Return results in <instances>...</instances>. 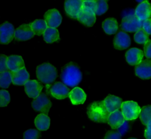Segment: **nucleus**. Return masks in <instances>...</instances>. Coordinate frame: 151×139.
Segmentation results:
<instances>
[{"instance_id": "nucleus-14", "label": "nucleus", "mask_w": 151, "mask_h": 139, "mask_svg": "<svg viewBox=\"0 0 151 139\" xmlns=\"http://www.w3.org/2000/svg\"><path fill=\"white\" fill-rule=\"evenodd\" d=\"M130 44V37L126 33L120 31L116 34L113 40V44L115 49L124 50L129 47Z\"/></svg>"}, {"instance_id": "nucleus-2", "label": "nucleus", "mask_w": 151, "mask_h": 139, "mask_svg": "<svg viewBox=\"0 0 151 139\" xmlns=\"http://www.w3.org/2000/svg\"><path fill=\"white\" fill-rule=\"evenodd\" d=\"M87 114L91 120L99 123L107 122L110 115L104 105L103 101H95L90 104L87 108Z\"/></svg>"}, {"instance_id": "nucleus-22", "label": "nucleus", "mask_w": 151, "mask_h": 139, "mask_svg": "<svg viewBox=\"0 0 151 139\" xmlns=\"http://www.w3.org/2000/svg\"><path fill=\"white\" fill-rule=\"evenodd\" d=\"M69 98L71 103L73 105L82 104L84 102L86 99V95L79 87H75L73 90L70 92Z\"/></svg>"}, {"instance_id": "nucleus-34", "label": "nucleus", "mask_w": 151, "mask_h": 139, "mask_svg": "<svg viewBox=\"0 0 151 139\" xmlns=\"http://www.w3.org/2000/svg\"><path fill=\"white\" fill-rule=\"evenodd\" d=\"M8 57L4 54H0V72L9 71L6 65Z\"/></svg>"}, {"instance_id": "nucleus-11", "label": "nucleus", "mask_w": 151, "mask_h": 139, "mask_svg": "<svg viewBox=\"0 0 151 139\" xmlns=\"http://www.w3.org/2000/svg\"><path fill=\"white\" fill-rule=\"evenodd\" d=\"M135 73L142 79L151 78V60H144L137 64L135 67Z\"/></svg>"}, {"instance_id": "nucleus-12", "label": "nucleus", "mask_w": 151, "mask_h": 139, "mask_svg": "<svg viewBox=\"0 0 151 139\" xmlns=\"http://www.w3.org/2000/svg\"><path fill=\"white\" fill-rule=\"evenodd\" d=\"M136 17L140 21H145L151 17V5L147 1L140 3L134 11Z\"/></svg>"}, {"instance_id": "nucleus-17", "label": "nucleus", "mask_w": 151, "mask_h": 139, "mask_svg": "<svg viewBox=\"0 0 151 139\" xmlns=\"http://www.w3.org/2000/svg\"><path fill=\"white\" fill-rule=\"evenodd\" d=\"M122 102L121 98L113 95H109L103 101L104 105L110 114L119 110L121 108Z\"/></svg>"}, {"instance_id": "nucleus-29", "label": "nucleus", "mask_w": 151, "mask_h": 139, "mask_svg": "<svg viewBox=\"0 0 151 139\" xmlns=\"http://www.w3.org/2000/svg\"><path fill=\"white\" fill-rule=\"evenodd\" d=\"M134 40L138 44H145L149 40V35L143 30L140 28L134 35Z\"/></svg>"}, {"instance_id": "nucleus-38", "label": "nucleus", "mask_w": 151, "mask_h": 139, "mask_svg": "<svg viewBox=\"0 0 151 139\" xmlns=\"http://www.w3.org/2000/svg\"><path fill=\"white\" fill-rule=\"evenodd\" d=\"M144 53L147 58H151V40H148L145 44Z\"/></svg>"}, {"instance_id": "nucleus-28", "label": "nucleus", "mask_w": 151, "mask_h": 139, "mask_svg": "<svg viewBox=\"0 0 151 139\" xmlns=\"http://www.w3.org/2000/svg\"><path fill=\"white\" fill-rule=\"evenodd\" d=\"M12 83V77L9 71L0 72V87L8 88Z\"/></svg>"}, {"instance_id": "nucleus-39", "label": "nucleus", "mask_w": 151, "mask_h": 139, "mask_svg": "<svg viewBox=\"0 0 151 139\" xmlns=\"http://www.w3.org/2000/svg\"><path fill=\"white\" fill-rule=\"evenodd\" d=\"M145 137L146 139H151V120L146 125V128L145 131Z\"/></svg>"}, {"instance_id": "nucleus-35", "label": "nucleus", "mask_w": 151, "mask_h": 139, "mask_svg": "<svg viewBox=\"0 0 151 139\" xmlns=\"http://www.w3.org/2000/svg\"><path fill=\"white\" fill-rule=\"evenodd\" d=\"M129 124L128 121L124 120L123 124L117 128V132H119L122 136H123L127 133V132L129 131Z\"/></svg>"}, {"instance_id": "nucleus-40", "label": "nucleus", "mask_w": 151, "mask_h": 139, "mask_svg": "<svg viewBox=\"0 0 151 139\" xmlns=\"http://www.w3.org/2000/svg\"><path fill=\"white\" fill-rule=\"evenodd\" d=\"M128 139H137V138H134V137H132V138H128Z\"/></svg>"}, {"instance_id": "nucleus-23", "label": "nucleus", "mask_w": 151, "mask_h": 139, "mask_svg": "<svg viewBox=\"0 0 151 139\" xmlns=\"http://www.w3.org/2000/svg\"><path fill=\"white\" fill-rule=\"evenodd\" d=\"M50 119L48 115L44 114L38 115L35 119V125L40 131L47 130L50 127Z\"/></svg>"}, {"instance_id": "nucleus-10", "label": "nucleus", "mask_w": 151, "mask_h": 139, "mask_svg": "<svg viewBox=\"0 0 151 139\" xmlns=\"http://www.w3.org/2000/svg\"><path fill=\"white\" fill-rule=\"evenodd\" d=\"M34 34L31 29V24H24L15 30L14 37L19 41H27L32 38Z\"/></svg>"}, {"instance_id": "nucleus-6", "label": "nucleus", "mask_w": 151, "mask_h": 139, "mask_svg": "<svg viewBox=\"0 0 151 139\" xmlns=\"http://www.w3.org/2000/svg\"><path fill=\"white\" fill-rule=\"evenodd\" d=\"M31 105L35 111L47 115L52 106V102L44 93H41L32 101Z\"/></svg>"}, {"instance_id": "nucleus-16", "label": "nucleus", "mask_w": 151, "mask_h": 139, "mask_svg": "<svg viewBox=\"0 0 151 139\" xmlns=\"http://www.w3.org/2000/svg\"><path fill=\"white\" fill-rule=\"evenodd\" d=\"M143 54V52L141 50L137 48H132L127 51L126 59L129 64L136 66L142 62Z\"/></svg>"}, {"instance_id": "nucleus-21", "label": "nucleus", "mask_w": 151, "mask_h": 139, "mask_svg": "<svg viewBox=\"0 0 151 139\" xmlns=\"http://www.w3.org/2000/svg\"><path fill=\"white\" fill-rule=\"evenodd\" d=\"M125 119L122 112L119 110H116L110 114L107 122L113 129H117L124 121Z\"/></svg>"}, {"instance_id": "nucleus-13", "label": "nucleus", "mask_w": 151, "mask_h": 139, "mask_svg": "<svg viewBox=\"0 0 151 139\" xmlns=\"http://www.w3.org/2000/svg\"><path fill=\"white\" fill-rule=\"evenodd\" d=\"M51 95L56 99H63L69 96L70 89L63 83L56 82L50 89Z\"/></svg>"}, {"instance_id": "nucleus-37", "label": "nucleus", "mask_w": 151, "mask_h": 139, "mask_svg": "<svg viewBox=\"0 0 151 139\" xmlns=\"http://www.w3.org/2000/svg\"><path fill=\"white\" fill-rule=\"evenodd\" d=\"M142 27L148 35H151V18L143 21Z\"/></svg>"}, {"instance_id": "nucleus-25", "label": "nucleus", "mask_w": 151, "mask_h": 139, "mask_svg": "<svg viewBox=\"0 0 151 139\" xmlns=\"http://www.w3.org/2000/svg\"><path fill=\"white\" fill-rule=\"evenodd\" d=\"M43 38L44 41L48 43H54L60 38L59 32L56 28L47 27L43 33Z\"/></svg>"}, {"instance_id": "nucleus-26", "label": "nucleus", "mask_w": 151, "mask_h": 139, "mask_svg": "<svg viewBox=\"0 0 151 139\" xmlns=\"http://www.w3.org/2000/svg\"><path fill=\"white\" fill-rule=\"evenodd\" d=\"M31 29L34 34L40 36L47 28V25L44 20H36L31 24Z\"/></svg>"}, {"instance_id": "nucleus-24", "label": "nucleus", "mask_w": 151, "mask_h": 139, "mask_svg": "<svg viewBox=\"0 0 151 139\" xmlns=\"http://www.w3.org/2000/svg\"><path fill=\"white\" fill-rule=\"evenodd\" d=\"M102 27L106 34H113L117 31L118 24L116 19L113 18H109L103 21Z\"/></svg>"}, {"instance_id": "nucleus-15", "label": "nucleus", "mask_w": 151, "mask_h": 139, "mask_svg": "<svg viewBox=\"0 0 151 139\" xmlns=\"http://www.w3.org/2000/svg\"><path fill=\"white\" fill-rule=\"evenodd\" d=\"M25 92L31 98H37L42 89L41 84L36 80H29L24 84Z\"/></svg>"}, {"instance_id": "nucleus-30", "label": "nucleus", "mask_w": 151, "mask_h": 139, "mask_svg": "<svg viewBox=\"0 0 151 139\" xmlns=\"http://www.w3.org/2000/svg\"><path fill=\"white\" fill-rule=\"evenodd\" d=\"M108 4L106 1L99 0L96 1V8L95 10V15H101L105 13L108 9Z\"/></svg>"}, {"instance_id": "nucleus-20", "label": "nucleus", "mask_w": 151, "mask_h": 139, "mask_svg": "<svg viewBox=\"0 0 151 139\" xmlns=\"http://www.w3.org/2000/svg\"><path fill=\"white\" fill-rule=\"evenodd\" d=\"M12 82L15 85H24L29 79V75L25 67L14 72H10Z\"/></svg>"}, {"instance_id": "nucleus-32", "label": "nucleus", "mask_w": 151, "mask_h": 139, "mask_svg": "<svg viewBox=\"0 0 151 139\" xmlns=\"http://www.w3.org/2000/svg\"><path fill=\"white\" fill-rule=\"evenodd\" d=\"M40 133L35 129H29L24 132L23 139H40Z\"/></svg>"}, {"instance_id": "nucleus-36", "label": "nucleus", "mask_w": 151, "mask_h": 139, "mask_svg": "<svg viewBox=\"0 0 151 139\" xmlns=\"http://www.w3.org/2000/svg\"><path fill=\"white\" fill-rule=\"evenodd\" d=\"M104 139H122V135L117 131H109L106 132Z\"/></svg>"}, {"instance_id": "nucleus-7", "label": "nucleus", "mask_w": 151, "mask_h": 139, "mask_svg": "<svg viewBox=\"0 0 151 139\" xmlns=\"http://www.w3.org/2000/svg\"><path fill=\"white\" fill-rule=\"evenodd\" d=\"M15 29L14 25L9 22H5L0 25V43L7 44L14 38Z\"/></svg>"}, {"instance_id": "nucleus-8", "label": "nucleus", "mask_w": 151, "mask_h": 139, "mask_svg": "<svg viewBox=\"0 0 151 139\" xmlns=\"http://www.w3.org/2000/svg\"><path fill=\"white\" fill-rule=\"evenodd\" d=\"M82 0H67L64 2L66 14L71 18L77 19L78 15L82 10Z\"/></svg>"}, {"instance_id": "nucleus-33", "label": "nucleus", "mask_w": 151, "mask_h": 139, "mask_svg": "<svg viewBox=\"0 0 151 139\" xmlns=\"http://www.w3.org/2000/svg\"><path fill=\"white\" fill-rule=\"evenodd\" d=\"M96 8V1L94 0H86L83 1V9H87L91 10L94 12H95Z\"/></svg>"}, {"instance_id": "nucleus-4", "label": "nucleus", "mask_w": 151, "mask_h": 139, "mask_svg": "<svg viewBox=\"0 0 151 139\" xmlns=\"http://www.w3.org/2000/svg\"><path fill=\"white\" fill-rule=\"evenodd\" d=\"M37 78L45 84H51L57 77L56 68L50 63H44L38 65L36 69Z\"/></svg>"}, {"instance_id": "nucleus-27", "label": "nucleus", "mask_w": 151, "mask_h": 139, "mask_svg": "<svg viewBox=\"0 0 151 139\" xmlns=\"http://www.w3.org/2000/svg\"><path fill=\"white\" fill-rule=\"evenodd\" d=\"M139 116L142 124L146 125L151 120V105H147L140 108Z\"/></svg>"}, {"instance_id": "nucleus-9", "label": "nucleus", "mask_w": 151, "mask_h": 139, "mask_svg": "<svg viewBox=\"0 0 151 139\" xmlns=\"http://www.w3.org/2000/svg\"><path fill=\"white\" fill-rule=\"evenodd\" d=\"M44 17L47 27L50 28H57L61 24L62 21V17L56 9L48 10L45 13Z\"/></svg>"}, {"instance_id": "nucleus-5", "label": "nucleus", "mask_w": 151, "mask_h": 139, "mask_svg": "<svg viewBox=\"0 0 151 139\" xmlns=\"http://www.w3.org/2000/svg\"><path fill=\"white\" fill-rule=\"evenodd\" d=\"M122 112L125 120L135 119L139 116L140 108L137 102L134 101H126L122 104Z\"/></svg>"}, {"instance_id": "nucleus-18", "label": "nucleus", "mask_w": 151, "mask_h": 139, "mask_svg": "<svg viewBox=\"0 0 151 139\" xmlns=\"http://www.w3.org/2000/svg\"><path fill=\"white\" fill-rule=\"evenodd\" d=\"M6 65L10 72H17L25 67L24 62L22 57L17 55H11L8 57Z\"/></svg>"}, {"instance_id": "nucleus-19", "label": "nucleus", "mask_w": 151, "mask_h": 139, "mask_svg": "<svg viewBox=\"0 0 151 139\" xmlns=\"http://www.w3.org/2000/svg\"><path fill=\"white\" fill-rule=\"evenodd\" d=\"M77 19L83 24L87 27H91L95 23L96 18L95 13L93 11L82 8L81 11L78 15Z\"/></svg>"}, {"instance_id": "nucleus-1", "label": "nucleus", "mask_w": 151, "mask_h": 139, "mask_svg": "<svg viewBox=\"0 0 151 139\" xmlns=\"http://www.w3.org/2000/svg\"><path fill=\"white\" fill-rule=\"evenodd\" d=\"M61 79L66 86L76 87L82 79V73L78 66L70 63L65 65L62 69Z\"/></svg>"}, {"instance_id": "nucleus-3", "label": "nucleus", "mask_w": 151, "mask_h": 139, "mask_svg": "<svg viewBox=\"0 0 151 139\" xmlns=\"http://www.w3.org/2000/svg\"><path fill=\"white\" fill-rule=\"evenodd\" d=\"M121 27L127 32H137L142 28L143 21L139 20L135 15L133 9L124 10L122 12Z\"/></svg>"}, {"instance_id": "nucleus-31", "label": "nucleus", "mask_w": 151, "mask_h": 139, "mask_svg": "<svg viewBox=\"0 0 151 139\" xmlns=\"http://www.w3.org/2000/svg\"><path fill=\"white\" fill-rule=\"evenodd\" d=\"M10 102V95L6 90H0V107L6 106Z\"/></svg>"}]
</instances>
